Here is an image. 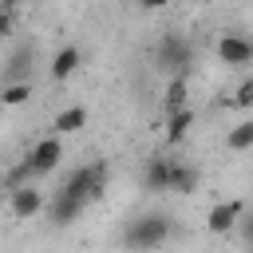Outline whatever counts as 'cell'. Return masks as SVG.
<instances>
[{"instance_id":"6da1fadb","label":"cell","mask_w":253,"mask_h":253,"mask_svg":"<svg viewBox=\"0 0 253 253\" xmlns=\"http://www.w3.org/2000/svg\"><path fill=\"white\" fill-rule=\"evenodd\" d=\"M170 241V217L166 213H142L123 229V249L126 253H154Z\"/></svg>"},{"instance_id":"7a4b0ae2","label":"cell","mask_w":253,"mask_h":253,"mask_svg":"<svg viewBox=\"0 0 253 253\" xmlns=\"http://www.w3.org/2000/svg\"><path fill=\"white\" fill-rule=\"evenodd\" d=\"M103 190H107V162H91V166L71 170L55 194H63V198H71V202H79L87 210V202L103 198Z\"/></svg>"},{"instance_id":"3957f363","label":"cell","mask_w":253,"mask_h":253,"mask_svg":"<svg viewBox=\"0 0 253 253\" xmlns=\"http://www.w3.org/2000/svg\"><path fill=\"white\" fill-rule=\"evenodd\" d=\"M59 162H63V138H55V134L40 138V142H36V146L24 154V162L16 166V186H20L24 178H40V174H51Z\"/></svg>"},{"instance_id":"277c9868","label":"cell","mask_w":253,"mask_h":253,"mask_svg":"<svg viewBox=\"0 0 253 253\" xmlns=\"http://www.w3.org/2000/svg\"><path fill=\"white\" fill-rule=\"evenodd\" d=\"M154 63L158 71H170V75H190V63H194V43L178 32H166L154 47Z\"/></svg>"},{"instance_id":"5b68a950","label":"cell","mask_w":253,"mask_h":253,"mask_svg":"<svg viewBox=\"0 0 253 253\" xmlns=\"http://www.w3.org/2000/svg\"><path fill=\"white\" fill-rule=\"evenodd\" d=\"M40 210H43V194H40L32 182H20V186L8 190V213H12L16 221H32Z\"/></svg>"},{"instance_id":"8992f818","label":"cell","mask_w":253,"mask_h":253,"mask_svg":"<svg viewBox=\"0 0 253 253\" xmlns=\"http://www.w3.org/2000/svg\"><path fill=\"white\" fill-rule=\"evenodd\" d=\"M217 59H221L225 67H237V71H245V67L253 63V43H249L245 36L229 32V36H221V40H217Z\"/></svg>"},{"instance_id":"52a82bcc","label":"cell","mask_w":253,"mask_h":253,"mask_svg":"<svg viewBox=\"0 0 253 253\" xmlns=\"http://www.w3.org/2000/svg\"><path fill=\"white\" fill-rule=\"evenodd\" d=\"M241 213H245V202H237V198H229V202H217V206H210V213H206V229L210 233H233L237 229V221H241Z\"/></svg>"},{"instance_id":"ba28073f","label":"cell","mask_w":253,"mask_h":253,"mask_svg":"<svg viewBox=\"0 0 253 253\" xmlns=\"http://www.w3.org/2000/svg\"><path fill=\"white\" fill-rule=\"evenodd\" d=\"M79 63H83V51L67 43V47H59V51L51 55V67H47V71H51V79L63 83V79H71V75L79 71Z\"/></svg>"},{"instance_id":"9c48e42d","label":"cell","mask_w":253,"mask_h":253,"mask_svg":"<svg viewBox=\"0 0 253 253\" xmlns=\"http://www.w3.org/2000/svg\"><path fill=\"white\" fill-rule=\"evenodd\" d=\"M87 107H63L55 119H51V130H55V138H63V134H79L83 126H87Z\"/></svg>"},{"instance_id":"30bf717a","label":"cell","mask_w":253,"mask_h":253,"mask_svg":"<svg viewBox=\"0 0 253 253\" xmlns=\"http://www.w3.org/2000/svg\"><path fill=\"white\" fill-rule=\"evenodd\" d=\"M194 107H186V111H174V115H166V142L170 146H182L186 138H190V130H194Z\"/></svg>"},{"instance_id":"8fae6325","label":"cell","mask_w":253,"mask_h":253,"mask_svg":"<svg viewBox=\"0 0 253 253\" xmlns=\"http://www.w3.org/2000/svg\"><path fill=\"white\" fill-rule=\"evenodd\" d=\"M170 158H150L146 162V170H142V190H150V194H162V190H170Z\"/></svg>"},{"instance_id":"7c38bea8","label":"cell","mask_w":253,"mask_h":253,"mask_svg":"<svg viewBox=\"0 0 253 253\" xmlns=\"http://www.w3.org/2000/svg\"><path fill=\"white\" fill-rule=\"evenodd\" d=\"M162 107H166V115H174V111H186V107H190V75H174V79H170Z\"/></svg>"},{"instance_id":"4fadbf2b","label":"cell","mask_w":253,"mask_h":253,"mask_svg":"<svg viewBox=\"0 0 253 253\" xmlns=\"http://www.w3.org/2000/svg\"><path fill=\"white\" fill-rule=\"evenodd\" d=\"M198 182H202V174H198L190 162H174V166H170V190H174V194H194Z\"/></svg>"},{"instance_id":"5bb4252c","label":"cell","mask_w":253,"mask_h":253,"mask_svg":"<svg viewBox=\"0 0 253 253\" xmlns=\"http://www.w3.org/2000/svg\"><path fill=\"white\" fill-rule=\"evenodd\" d=\"M47 213H51V221H55V225H71V221L83 213V206H79V202H71V198H63V194H55V198H51V206H47Z\"/></svg>"},{"instance_id":"9a60e30c","label":"cell","mask_w":253,"mask_h":253,"mask_svg":"<svg viewBox=\"0 0 253 253\" xmlns=\"http://www.w3.org/2000/svg\"><path fill=\"white\" fill-rule=\"evenodd\" d=\"M32 99V83H4L0 87V103L4 107H24Z\"/></svg>"},{"instance_id":"2e32d148","label":"cell","mask_w":253,"mask_h":253,"mask_svg":"<svg viewBox=\"0 0 253 253\" xmlns=\"http://www.w3.org/2000/svg\"><path fill=\"white\" fill-rule=\"evenodd\" d=\"M225 146H229L233 154H245V150L253 146V123H237V126L229 130V138H225Z\"/></svg>"},{"instance_id":"e0dca14e","label":"cell","mask_w":253,"mask_h":253,"mask_svg":"<svg viewBox=\"0 0 253 253\" xmlns=\"http://www.w3.org/2000/svg\"><path fill=\"white\" fill-rule=\"evenodd\" d=\"M233 103L245 111V107H253V79H241L237 83V91H233Z\"/></svg>"},{"instance_id":"ac0fdd59","label":"cell","mask_w":253,"mask_h":253,"mask_svg":"<svg viewBox=\"0 0 253 253\" xmlns=\"http://www.w3.org/2000/svg\"><path fill=\"white\" fill-rule=\"evenodd\" d=\"M12 16H16V4H12V0H4V4H0V40H4V36H12Z\"/></svg>"}]
</instances>
